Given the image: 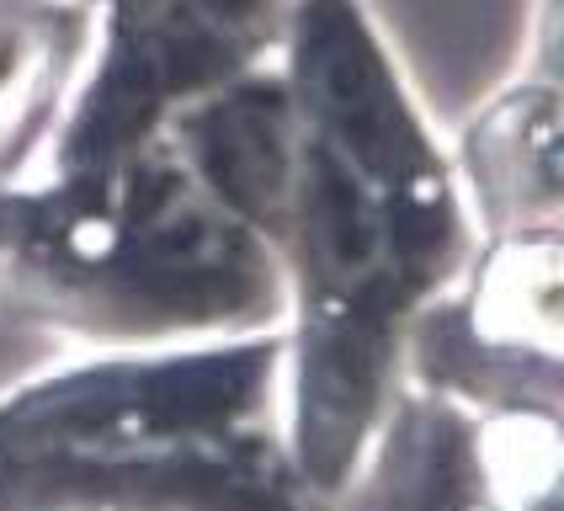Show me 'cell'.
Instances as JSON below:
<instances>
[{"mask_svg": "<svg viewBox=\"0 0 564 511\" xmlns=\"http://www.w3.org/2000/svg\"><path fill=\"white\" fill-rule=\"evenodd\" d=\"M319 229H325V240H330V251H336V261L346 272L373 261L368 256L373 251V214L362 208L357 187L346 182L336 165H319Z\"/></svg>", "mask_w": 564, "mask_h": 511, "instance_id": "7a4b0ae2", "label": "cell"}, {"mask_svg": "<svg viewBox=\"0 0 564 511\" xmlns=\"http://www.w3.org/2000/svg\"><path fill=\"white\" fill-rule=\"evenodd\" d=\"M261 357L37 383L0 405V511H310L293 453L256 432Z\"/></svg>", "mask_w": 564, "mask_h": 511, "instance_id": "6da1fadb", "label": "cell"}]
</instances>
